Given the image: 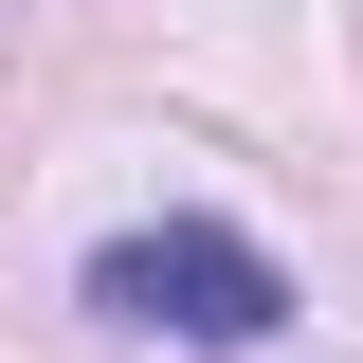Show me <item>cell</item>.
Masks as SVG:
<instances>
[{
  "mask_svg": "<svg viewBox=\"0 0 363 363\" xmlns=\"http://www.w3.org/2000/svg\"><path fill=\"white\" fill-rule=\"evenodd\" d=\"M73 309L128 327V345H272L309 291H291L272 236H236V218H128V236H91Z\"/></svg>",
  "mask_w": 363,
  "mask_h": 363,
  "instance_id": "1",
  "label": "cell"
}]
</instances>
